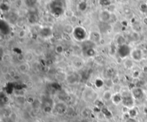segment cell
Here are the masks:
<instances>
[{"instance_id": "obj_1", "label": "cell", "mask_w": 147, "mask_h": 122, "mask_svg": "<svg viewBox=\"0 0 147 122\" xmlns=\"http://www.w3.org/2000/svg\"><path fill=\"white\" fill-rule=\"evenodd\" d=\"M82 97L86 102L93 103L97 101L98 93L93 89L90 87H87L82 92Z\"/></svg>"}, {"instance_id": "obj_2", "label": "cell", "mask_w": 147, "mask_h": 122, "mask_svg": "<svg viewBox=\"0 0 147 122\" xmlns=\"http://www.w3.org/2000/svg\"><path fill=\"white\" fill-rule=\"evenodd\" d=\"M122 104L125 107L131 109L134 107V99L133 98L131 93H127L125 95H122Z\"/></svg>"}, {"instance_id": "obj_3", "label": "cell", "mask_w": 147, "mask_h": 122, "mask_svg": "<svg viewBox=\"0 0 147 122\" xmlns=\"http://www.w3.org/2000/svg\"><path fill=\"white\" fill-rule=\"evenodd\" d=\"M73 36L75 39L78 41H82L85 39L87 36V33L85 29L81 27H77L75 28V30L73 31Z\"/></svg>"}, {"instance_id": "obj_4", "label": "cell", "mask_w": 147, "mask_h": 122, "mask_svg": "<svg viewBox=\"0 0 147 122\" xmlns=\"http://www.w3.org/2000/svg\"><path fill=\"white\" fill-rule=\"evenodd\" d=\"M131 52V48L127 44H124L119 46L118 48V54L121 58H125L127 56L130 55Z\"/></svg>"}, {"instance_id": "obj_5", "label": "cell", "mask_w": 147, "mask_h": 122, "mask_svg": "<svg viewBox=\"0 0 147 122\" xmlns=\"http://www.w3.org/2000/svg\"><path fill=\"white\" fill-rule=\"evenodd\" d=\"M131 57L133 61H139L143 58V52L139 49H134L131 50Z\"/></svg>"}, {"instance_id": "obj_6", "label": "cell", "mask_w": 147, "mask_h": 122, "mask_svg": "<svg viewBox=\"0 0 147 122\" xmlns=\"http://www.w3.org/2000/svg\"><path fill=\"white\" fill-rule=\"evenodd\" d=\"M131 95L133 99H135L136 100H139L143 98L144 92L141 88H138V87L133 88L131 89Z\"/></svg>"}, {"instance_id": "obj_7", "label": "cell", "mask_w": 147, "mask_h": 122, "mask_svg": "<svg viewBox=\"0 0 147 122\" xmlns=\"http://www.w3.org/2000/svg\"><path fill=\"white\" fill-rule=\"evenodd\" d=\"M89 40H90V42H91L93 44H97L100 42L101 36L98 31H91L89 35Z\"/></svg>"}, {"instance_id": "obj_8", "label": "cell", "mask_w": 147, "mask_h": 122, "mask_svg": "<svg viewBox=\"0 0 147 122\" xmlns=\"http://www.w3.org/2000/svg\"><path fill=\"white\" fill-rule=\"evenodd\" d=\"M67 108L65 103L63 102H60V103H57V104H55V111H57V113L58 114H64L65 113L67 112Z\"/></svg>"}, {"instance_id": "obj_9", "label": "cell", "mask_w": 147, "mask_h": 122, "mask_svg": "<svg viewBox=\"0 0 147 122\" xmlns=\"http://www.w3.org/2000/svg\"><path fill=\"white\" fill-rule=\"evenodd\" d=\"M111 18V13H110L108 11H107L106 9V10H103L100 12V19L102 22H108Z\"/></svg>"}, {"instance_id": "obj_10", "label": "cell", "mask_w": 147, "mask_h": 122, "mask_svg": "<svg viewBox=\"0 0 147 122\" xmlns=\"http://www.w3.org/2000/svg\"><path fill=\"white\" fill-rule=\"evenodd\" d=\"M40 34L42 37H49L52 35V29L49 27L43 28L40 31Z\"/></svg>"}, {"instance_id": "obj_11", "label": "cell", "mask_w": 147, "mask_h": 122, "mask_svg": "<svg viewBox=\"0 0 147 122\" xmlns=\"http://www.w3.org/2000/svg\"><path fill=\"white\" fill-rule=\"evenodd\" d=\"M112 101H113L114 104H116V105L119 104L121 102H122V95L118 93H115V95L113 96Z\"/></svg>"}, {"instance_id": "obj_12", "label": "cell", "mask_w": 147, "mask_h": 122, "mask_svg": "<svg viewBox=\"0 0 147 122\" xmlns=\"http://www.w3.org/2000/svg\"><path fill=\"white\" fill-rule=\"evenodd\" d=\"M113 93L112 92H111L110 90H106L103 92V99L104 101H108L109 100H111L112 98H113Z\"/></svg>"}, {"instance_id": "obj_13", "label": "cell", "mask_w": 147, "mask_h": 122, "mask_svg": "<svg viewBox=\"0 0 147 122\" xmlns=\"http://www.w3.org/2000/svg\"><path fill=\"white\" fill-rule=\"evenodd\" d=\"M75 30V27H73V25L71 24H65L64 26V31L67 34H73V31Z\"/></svg>"}, {"instance_id": "obj_14", "label": "cell", "mask_w": 147, "mask_h": 122, "mask_svg": "<svg viewBox=\"0 0 147 122\" xmlns=\"http://www.w3.org/2000/svg\"><path fill=\"white\" fill-rule=\"evenodd\" d=\"M29 65L27 63H22L19 66V70L22 73H26L29 70Z\"/></svg>"}, {"instance_id": "obj_15", "label": "cell", "mask_w": 147, "mask_h": 122, "mask_svg": "<svg viewBox=\"0 0 147 122\" xmlns=\"http://www.w3.org/2000/svg\"><path fill=\"white\" fill-rule=\"evenodd\" d=\"M123 65L128 69H132L133 67V59H126L125 61H123Z\"/></svg>"}, {"instance_id": "obj_16", "label": "cell", "mask_w": 147, "mask_h": 122, "mask_svg": "<svg viewBox=\"0 0 147 122\" xmlns=\"http://www.w3.org/2000/svg\"><path fill=\"white\" fill-rule=\"evenodd\" d=\"M24 57H25V61L27 62H30L33 61L34 59V55L32 52L27 51L24 54Z\"/></svg>"}, {"instance_id": "obj_17", "label": "cell", "mask_w": 147, "mask_h": 122, "mask_svg": "<svg viewBox=\"0 0 147 122\" xmlns=\"http://www.w3.org/2000/svg\"><path fill=\"white\" fill-rule=\"evenodd\" d=\"M129 115L130 116V118H133V119H136V116H138V111L135 108H131L129 111Z\"/></svg>"}, {"instance_id": "obj_18", "label": "cell", "mask_w": 147, "mask_h": 122, "mask_svg": "<svg viewBox=\"0 0 147 122\" xmlns=\"http://www.w3.org/2000/svg\"><path fill=\"white\" fill-rule=\"evenodd\" d=\"M85 54H87L88 57H94L96 54V51L94 49V48H90V49H87L85 51Z\"/></svg>"}, {"instance_id": "obj_19", "label": "cell", "mask_w": 147, "mask_h": 122, "mask_svg": "<svg viewBox=\"0 0 147 122\" xmlns=\"http://www.w3.org/2000/svg\"><path fill=\"white\" fill-rule=\"evenodd\" d=\"M67 81L69 84H73L76 83V81H77V76H75L74 74H71L67 78Z\"/></svg>"}, {"instance_id": "obj_20", "label": "cell", "mask_w": 147, "mask_h": 122, "mask_svg": "<svg viewBox=\"0 0 147 122\" xmlns=\"http://www.w3.org/2000/svg\"><path fill=\"white\" fill-rule=\"evenodd\" d=\"M28 21L30 24H34L37 22V17L36 14H30L28 16Z\"/></svg>"}, {"instance_id": "obj_21", "label": "cell", "mask_w": 147, "mask_h": 122, "mask_svg": "<svg viewBox=\"0 0 147 122\" xmlns=\"http://www.w3.org/2000/svg\"><path fill=\"white\" fill-rule=\"evenodd\" d=\"M116 42L117 44L120 46H122V45H124L126 44V39L123 36H119L118 38H117V40H116Z\"/></svg>"}, {"instance_id": "obj_22", "label": "cell", "mask_w": 147, "mask_h": 122, "mask_svg": "<svg viewBox=\"0 0 147 122\" xmlns=\"http://www.w3.org/2000/svg\"><path fill=\"white\" fill-rule=\"evenodd\" d=\"M78 9L80 11L84 12L86 9H87V2L85 1H81L79 4H78Z\"/></svg>"}, {"instance_id": "obj_23", "label": "cell", "mask_w": 147, "mask_h": 122, "mask_svg": "<svg viewBox=\"0 0 147 122\" xmlns=\"http://www.w3.org/2000/svg\"><path fill=\"white\" fill-rule=\"evenodd\" d=\"M9 68L7 65H2V66L1 67V72L3 74V75L8 74L9 72Z\"/></svg>"}, {"instance_id": "obj_24", "label": "cell", "mask_w": 147, "mask_h": 122, "mask_svg": "<svg viewBox=\"0 0 147 122\" xmlns=\"http://www.w3.org/2000/svg\"><path fill=\"white\" fill-rule=\"evenodd\" d=\"M99 3L100 5L106 7H108L110 5L112 4L111 1H109V0H101V1H99Z\"/></svg>"}, {"instance_id": "obj_25", "label": "cell", "mask_w": 147, "mask_h": 122, "mask_svg": "<svg viewBox=\"0 0 147 122\" xmlns=\"http://www.w3.org/2000/svg\"><path fill=\"white\" fill-rule=\"evenodd\" d=\"M139 9H140V11L144 13V14H146L147 13V5L146 3H142L140 4L139 6Z\"/></svg>"}, {"instance_id": "obj_26", "label": "cell", "mask_w": 147, "mask_h": 122, "mask_svg": "<svg viewBox=\"0 0 147 122\" xmlns=\"http://www.w3.org/2000/svg\"><path fill=\"white\" fill-rule=\"evenodd\" d=\"M95 85L97 88H101L104 85V81L100 79H97L95 81Z\"/></svg>"}, {"instance_id": "obj_27", "label": "cell", "mask_w": 147, "mask_h": 122, "mask_svg": "<svg viewBox=\"0 0 147 122\" xmlns=\"http://www.w3.org/2000/svg\"><path fill=\"white\" fill-rule=\"evenodd\" d=\"M55 52L57 54H62L64 52V47L61 45H57L55 48Z\"/></svg>"}, {"instance_id": "obj_28", "label": "cell", "mask_w": 147, "mask_h": 122, "mask_svg": "<svg viewBox=\"0 0 147 122\" xmlns=\"http://www.w3.org/2000/svg\"><path fill=\"white\" fill-rule=\"evenodd\" d=\"M0 9L2 12H7L9 9V7L7 4L2 3L0 4Z\"/></svg>"}, {"instance_id": "obj_29", "label": "cell", "mask_w": 147, "mask_h": 122, "mask_svg": "<svg viewBox=\"0 0 147 122\" xmlns=\"http://www.w3.org/2000/svg\"><path fill=\"white\" fill-rule=\"evenodd\" d=\"M35 101H36V99H35V98L33 96H29L26 99V101L28 104H33Z\"/></svg>"}, {"instance_id": "obj_30", "label": "cell", "mask_w": 147, "mask_h": 122, "mask_svg": "<svg viewBox=\"0 0 147 122\" xmlns=\"http://www.w3.org/2000/svg\"><path fill=\"white\" fill-rule=\"evenodd\" d=\"M82 116L84 117V118H88L90 116V111H89L88 109H84L81 113Z\"/></svg>"}, {"instance_id": "obj_31", "label": "cell", "mask_w": 147, "mask_h": 122, "mask_svg": "<svg viewBox=\"0 0 147 122\" xmlns=\"http://www.w3.org/2000/svg\"><path fill=\"white\" fill-rule=\"evenodd\" d=\"M16 59H17V60L19 61L23 62V61L25 60L24 54H18L17 56H16Z\"/></svg>"}, {"instance_id": "obj_32", "label": "cell", "mask_w": 147, "mask_h": 122, "mask_svg": "<svg viewBox=\"0 0 147 122\" xmlns=\"http://www.w3.org/2000/svg\"><path fill=\"white\" fill-rule=\"evenodd\" d=\"M106 10L108 11L110 13H113V12H114L115 10V6L114 5V4H111V5H110L108 7H107Z\"/></svg>"}, {"instance_id": "obj_33", "label": "cell", "mask_w": 147, "mask_h": 122, "mask_svg": "<svg viewBox=\"0 0 147 122\" xmlns=\"http://www.w3.org/2000/svg\"><path fill=\"white\" fill-rule=\"evenodd\" d=\"M104 84L106 85L108 87H111L113 85H114L113 81H112V79H108L107 81H104Z\"/></svg>"}, {"instance_id": "obj_34", "label": "cell", "mask_w": 147, "mask_h": 122, "mask_svg": "<svg viewBox=\"0 0 147 122\" xmlns=\"http://www.w3.org/2000/svg\"><path fill=\"white\" fill-rule=\"evenodd\" d=\"M25 35H26V31H25V30H24V29L20 30L19 31V33H18V36L20 39H22L23 37H24Z\"/></svg>"}, {"instance_id": "obj_35", "label": "cell", "mask_w": 147, "mask_h": 122, "mask_svg": "<svg viewBox=\"0 0 147 122\" xmlns=\"http://www.w3.org/2000/svg\"><path fill=\"white\" fill-rule=\"evenodd\" d=\"M112 79V81H113V83H114V84L115 85V84H118V83H119V81H120V79H119V77L118 76H117V75H115L113 77V79Z\"/></svg>"}, {"instance_id": "obj_36", "label": "cell", "mask_w": 147, "mask_h": 122, "mask_svg": "<svg viewBox=\"0 0 147 122\" xmlns=\"http://www.w3.org/2000/svg\"><path fill=\"white\" fill-rule=\"evenodd\" d=\"M24 93H25L24 91H23L22 89H18L17 91H16V96H24Z\"/></svg>"}, {"instance_id": "obj_37", "label": "cell", "mask_w": 147, "mask_h": 122, "mask_svg": "<svg viewBox=\"0 0 147 122\" xmlns=\"http://www.w3.org/2000/svg\"><path fill=\"white\" fill-rule=\"evenodd\" d=\"M43 110L45 113H51L52 110V107H43Z\"/></svg>"}, {"instance_id": "obj_38", "label": "cell", "mask_w": 147, "mask_h": 122, "mask_svg": "<svg viewBox=\"0 0 147 122\" xmlns=\"http://www.w3.org/2000/svg\"><path fill=\"white\" fill-rule=\"evenodd\" d=\"M140 76V72L139 71H134L132 74V76L134 79H137L139 78V76Z\"/></svg>"}, {"instance_id": "obj_39", "label": "cell", "mask_w": 147, "mask_h": 122, "mask_svg": "<svg viewBox=\"0 0 147 122\" xmlns=\"http://www.w3.org/2000/svg\"><path fill=\"white\" fill-rule=\"evenodd\" d=\"M26 86H27V88H33V86H34V83H33V81H30H30H27Z\"/></svg>"}, {"instance_id": "obj_40", "label": "cell", "mask_w": 147, "mask_h": 122, "mask_svg": "<svg viewBox=\"0 0 147 122\" xmlns=\"http://www.w3.org/2000/svg\"><path fill=\"white\" fill-rule=\"evenodd\" d=\"M9 74H10V76H12V78H13V79L16 76V72H15V70H14V69H10Z\"/></svg>"}, {"instance_id": "obj_41", "label": "cell", "mask_w": 147, "mask_h": 122, "mask_svg": "<svg viewBox=\"0 0 147 122\" xmlns=\"http://www.w3.org/2000/svg\"><path fill=\"white\" fill-rule=\"evenodd\" d=\"M4 79H5L6 81H10V79H12V76H10V74H9V73H8V74H4Z\"/></svg>"}, {"instance_id": "obj_42", "label": "cell", "mask_w": 147, "mask_h": 122, "mask_svg": "<svg viewBox=\"0 0 147 122\" xmlns=\"http://www.w3.org/2000/svg\"><path fill=\"white\" fill-rule=\"evenodd\" d=\"M123 12H124L125 14L128 15V14H131V10L129 8H125V9H123Z\"/></svg>"}, {"instance_id": "obj_43", "label": "cell", "mask_w": 147, "mask_h": 122, "mask_svg": "<svg viewBox=\"0 0 147 122\" xmlns=\"http://www.w3.org/2000/svg\"><path fill=\"white\" fill-rule=\"evenodd\" d=\"M1 101H2L4 103L7 104V103H8V102L9 101V98L7 96H4V97L1 99Z\"/></svg>"}, {"instance_id": "obj_44", "label": "cell", "mask_w": 147, "mask_h": 122, "mask_svg": "<svg viewBox=\"0 0 147 122\" xmlns=\"http://www.w3.org/2000/svg\"><path fill=\"white\" fill-rule=\"evenodd\" d=\"M133 39H134L135 40H138V39H139V35L138 34V33L134 32V33L133 34Z\"/></svg>"}, {"instance_id": "obj_45", "label": "cell", "mask_w": 147, "mask_h": 122, "mask_svg": "<svg viewBox=\"0 0 147 122\" xmlns=\"http://www.w3.org/2000/svg\"><path fill=\"white\" fill-rule=\"evenodd\" d=\"M129 108H128L127 107H123L122 108V112H123L124 114H126V113H129Z\"/></svg>"}, {"instance_id": "obj_46", "label": "cell", "mask_w": 147, "mask_h": 122, "mask_svg": "<svg viewBox=\"0 0 147 122\" xmlns=\"http://www.w3.org/2000/svg\"><path fill=\"white\" fill-rule=\"evenodd\" d=\"M126 122H137L136 119H133V118H129L128 119L126 120Z\"/></svg>"}, {"instance_id": "obj_47", "label": "cell", "mask_w": 147, "mask_h": 122, "mask_svg": "<svg viewBox=\"0 0 147 122\" xmlns=\"http://www.w3.org/2000/svg\"><path fill=\"white\" fill-rule=\"evenodd\" d=\"M109 70H110V71H113V69H112V68H109V69H108V72H107V73H108V74H109ZM110 76H114V73L111 72H110Z\"/></svg>"}, {"instance_id": "obj_48", "label": "cell", "mask_w": 147, "mask_h": 122, "mask_svg": "<svg viewBox=\"0 0 147 122\" xmlns=\"http://www.w3.org/2000/svg\"><path fill=\"white\" fill-rule=\"evenodd\" d=\"M143 22H144L145 24H147V17H144V18L143 19Z\"/></svg>"}, {"instance_id": "obj_49", "label": "cell", "mask_w": 147, "mask_h": 122, "mask_svg": "<svg viewBox=\"0 0 147 122\" xmlns=\"http://www.w3.org/2000/svg\"><path fill=\"white\" fill-rule=\"evenodd\" d=\"M1 57L4 56V55H3V49H2V47H1Z\"/></svg>"}, {"instance_id": "obj_50", "label": "cell", "mask_w": 147, "mask_h": 122, "mask_svg": "<svg viewBox=\"0 0 147 122\" xmlns=\"http://www.w3.org/2000/svg\"><path fill=\"white\" fill-rule=\"evenodd\" d=\"M144 72H147V66H144Z\"/></svg>"}, {"instance_id": "obj_51", "label": "cell", "mask_w": 147, "mask_h": 122, "mask_svg": "<svg viewBox=\"0 0 147 122\" xmlns=\"http://www.w3.org/2000/svg\"><path fill=\"white\" fill-rule=\"evenodd\" d=\"M14 79H19V76H16Z\"/></svg>"}, {"instance_id": "obj_52", "label": "cell", "mask_w": 147, "mask_h": 122, "mask_svg": "<svg viewBox=\"0 0 147 122\" xmlns=\"http://www.w3.org/2000/svg\"><path fill=\"white\" fill-rule=\"evenodd\" d=\"M100 122H109L107 121V120H102V121H100Z\"/></svg>"}, {"instance_id": "obj_53", "label": "cell", "mask_w": 147, "mask_h": 122, "mask_svg": "<svg viewBox=\"0 0 147 122\" xmlns=\"http://www.w3.org/2000/svg\"><path fill=\"white\" fill-rule=\"evenodd\" d=\"M87 122V121L84 120V121H81V122Z\"/></svg>"}, {"instance_id": "obj_54", "label": "cell", "mask_w": 147, "mask_h": 122, "mask_svg": "<svg viewBox=\"0 0 147 122\" xmlns=\"http://www.w3.org/2000/svg\"><path fill=\"white\" fill-rule=\"evenodd\" d=\"M145 3H146V4H147V1H146V2H145Z\"/></svg>"}, {"instance_id": "obj_55", "label": "cell", "mask_w": 147, "mask_h": 122, "mask_svg": "<svg viewBox=\"0 0 147 122\" xmlns=\"http://www.w3.org/2000/svg\"><path fill=\"white\" fill-rule=\"evenodd\" d=\"M3 122V121H2V120H1V122Z\"/></svg>"}, {"instance_id": "obj_56", "label": "cell", "mask_w": 147, "mask_h": 122, "mask_svg": "<svg viewBox=\"0 0 147 122\" xmlns=\"http://www.w3.org/2000/svg\"></svg>"}, {"instance_id": "obj_57", "label": "cell", "mask_w": 147, "mask_h": 122, "mask_svg": "<svg viewBox=\"0 0 147 122\" xmlns=\"http://www.w3.org/2000/svg\"></svg>"}]
</instances>
